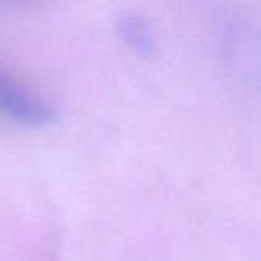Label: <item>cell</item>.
Masks as SVG:
<instances>
[{
  "label": "cell",
  "instance_id": "6da1fadb",
  "mask_svg": "<svg viewBox=\"0 0 261 261\" xmlns=\"http://www.w3.org/2000/svg\"><path fill=\"white\" fill-rule=\"evenodd\" d=\"M0 115L23 125L43 127L54 120V109L40 95L0 73Z\"/></svg>",
  "mask_w": 261,
  "mask_h": 261
}]
</instances>
